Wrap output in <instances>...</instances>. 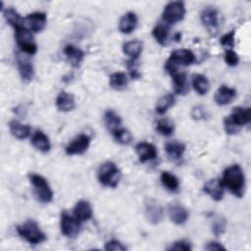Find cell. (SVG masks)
Segmentation results:
<instances>
[{
  "label": "cell",
  "mask_w": 251,
  "mask_h": 251,
  "mask_svg": "<svg viewBox=\"0 0 251 251\" xmlns=\"http://www.w3.org/2000/svg\"><path fill=\"white\" fill-rule=\"evenodd\" d=\"M224 186H226L228 190L236 197H242L245 190V176L241 167L237 164L227 167L223 174Z\"/></svg>",
  "instance_id": "obj_1"
},
{
  "label": "cell",
  "mask_w": 251,
  "mask_h": 251,
  "mask_svg": "<svg viewBox=\"0 0 251 251\" xmlns=\"http://www.w3.org/2000/svg\"><path fill=\"white\" fill-rule=\"evenodd\" d=\"M18 234L30 244L36 245L46 240V235L33 220H27L17 226Z\"/></svg>",
  "instance_id": "obj_2"
},
{
  "label": "cell",
  "mask_w": 251,
  "mask_h": 251,
  "mask_svg": "<svg viewBox=\"0 0 251 251\" xmlns=\"http://www.w3.org/2000/svg\"><path fill=\"white\" fill-rule=\"evenodd\" d=\"M195 62V55L189 49H177L172 52L170 58L167 60L165 69L173 75L178 71L179 66H189Z\"/></svg>",
  "instance_id": "obj_3"
},
{
  "label": "cell",
  "mask_w": 251,
  "mask_h": 251,
  "mask_svg": "<svg viewBox=\"0 0 251 251\" xmlns=\"http://www.w3.org/2000/svg\"><path fill=\"white\" fill-rule=\"evenodd\" d=\"M98 180L101 184L108 187H116L121 178L119 168L113 162H106L102 164L98 170Z\"/></svg>",
  "instance_id": "obj_4"
},
{
  "label": "cell",
  "mask_w": 251,
  "mask_h": 251,
  "mask_svg": "<svg viewBox=\"0 0 251 251\" xmlns=\"http://www.w3.org/2000/svg\"><path fill=\"white\" fill-rule=\"evenodd\" d=\"M28 176L37 199L42 203L51 202L53 199V191L46 178L37 174H30Z\"/></svg>",
  "instance_id": "obj_5"
},
{
  "label": "cell",
  "mask_w": 251,
  "mask_h": 251,
  "mask_svg": "<svg viewBox=\"0 0 251 251\" xmlns=\"http://www.w3.org/2000/svg\"><path fill=\"white\" fill-rule=\"evenodd\" d=\"M15 38L23 52L28 55H33L36 53L37 46L33 40L31 31L25 25H21L15 28Z\"/></svg>",
  "instance_id": "obj_6"
},
{
  "label": "cell",
  "mask_w": 251,
  "mask_h": 251,
  "mask_svg": "<svg viewBox=\"0 0 251 251\" xmlns=\"http://www.w3.org/2000/svg\"><path fill=\"white\" fill-rule=\"evenodd\" d=\"M184 3L181 1H173L165 6L162 17L167 24H176L180 22L184 18Z\"/></svg>",
  "instance_id": "obj_7"
},
{
  "label": "cell",
  "mask_w": 251,
  "mask_h": 251,
  "mask_svg": "<svg viewBox=\"0 0 251 251\" xmlns=\"http://www.w3.org/2000/svg\"><path fill=\"white\" fill-rule=\"evenodd\" d=\"M200 19L208 32L212 35H216L220 26L218 10L213 6H207L201 11Z\"/></svg>",
  "instance_id": "obj_8"
},
{
  "label": "cell",
  "mask_w": 251,
  "mask_h": 251,
  "mask_svg": "<svg viewBox=\"0 0 251 251\" xmlns=\"http://www.w3.org/2000/svg\"><path fill=\"white\" fill-rule=\"evenodd\" d=\"M80 222L67 212H62L60 226L62 233L67 237H75L80 230Z\"/></svg>",
  "instance_id": "obj_9"
},
{
  "label": "cell",
  "mask_w": 251,
  "mask_h": 251,
  "mask_svg": "<svg viewBox=\"0 0 251 251\" xmlns=\"http://www.w3.org/2000/svg\"><path fill=\"white\" fill-rule=\"evenodd\" d=\"M90 144V137L87 134L80 133L75 136L66 147L68 155H80L84 153Z\"/></svg>",
  "instance_id": "obj_10"
},
{
  "label": "cell",
  "mask_w": 251,
  "mask_h": 251,
  "mask_svg": "<svg viewBox=\"0 0 251 251\" xmlns=\"http://www.w3.org/2000/svg\"><path fill=\"white\" fill-rule=\"evenodd\" d=\"M46 14L42 12H35L27 15L24 19L25 26L32 32H39L44 29L46 25Z\"/></svg>",
  "instance_id": "obj_11"
},
{
  "label": "cell",
  "mask_w": 251,
  "mask_h": 251,
  "mask_svg": "<svg viewBox=\"0 0 251 251\" xmlns=\"http://www.w3.org/2000/svg\"><path fill=\"white\" fill-rule=\"evenodd\" d=\"M145 215L148 222L152 225H158L162 222L164 218V210L161 205H159L154 200H150L145 205Z\"/></svg>",
  "instance_id": "obj_12"
},
{
  "label": "cell",
  "mask_w": 251,
  "mask_h": 251,
  "mask_svg": "<svg viewBox=\"0 0 251 251\" xmlns=\"http://www.w3.org/2000/svg\"><path fill=\"white\" fill-rule=\"evenodd\" d=\"M135 151L141 163L155 160L158 156L157 148L155 147V145L149 142H139L135 146Z\"/></svg>",
  "instance_id": "obj_13"
},
{
  "label": "cell",
  "mask_w": 251,
  "mask_h": 251,
  "mask_svg": "<svg viewBox=\"0 0 251 251\" xmlns=\"http://www.w3.org/2000/svg\"><path fill=\"white\" fill-rule=\"evenodd\" d=\"M203 190L215 201H221L224 197V184L218 178L208 180L203 186Z\"/></svg>",
  "instance_id": "obj_14"
},
{
  "label": "cell",
  "mask_w": 251,
  "mask_h": 251,
  "mask_svg": "<svg viewBox=\"0 0 251 251\" xmlns=\"http://www.w3.org/2000/svg\"><path fill=\"white\" fill-rule=\"evenodd\" d=\"M228 117L232 123L242 127L251 121V109L249 107H235Z\"/></svg>",
  "instance_id": "obj_15"
},
{
  "label": "cell",
  "mask_w": 251,
  "mask_h": 251,
  "mask_svg": "<svg viewBox=\"0 0 251 251\" xmlns=\"http://www.w3.org/2000/svg\"><path fill=\"white\" fill-rule=\"evenodd\" d=\"M64 54L74 68H78L84 59V52L73 44L64 47Z\"/></svg>",
  "instance_id": "obj_16"
},
{
  "label": "cell",
  "mask_w": 251,
  "mask_h": 251,
  "mask_svg": "<svg viewBox=\"0 0 251 251\" xmlns=\"http://www.w3.org/2000/svg\"><path fill=\"white\" fill-rule=\"evenodd\" d=\"M236 96V91L226 85L219 87L215 93V102L220 106H225L233 101Z\"/></svg>",
  "instance_id": "obj_17"
},
{
  "label": "cell",
  "mask_w": 251,
  "mask_h": 251,
  "mask_svg": "<svg viewBox=\"0 0 251 251\" xmlns=\"http://www.w3.org/2000/svg\"><path fill=\"white\" fill-rule=\"evenodd\" d=\"M137 16L133 12H127L125 14L119 22V30L122 33L128 34L132 32L137 26Z\"/></svg>",
  "instance_id": "obj_18"
},
{
  "label": "cell",
  "mask_w": 251,
  "mask_h": 251,
  "mask_svg": "<svg viewBox=\"0 0 251 251\" xmlns=\"http://www.w3.org/2000/svg\"><path fill=\"white\" fill-rule=\"evenodd\" d=\"M169 215L171 221L176 225L184 224L189 217L188 211L179 204H172L169 207Z\"/></svg>",
  "instance_id": "obj_19"
},
{
  "label": "cell",
  "mask_w": 251,
  "mask_h": 251,
  "mask_svg": "<svg viewBox=\"0 0 251 251\" xmlns=\"http://www.w3.org/2000/svg\"><path fill=\"white\" fill-rule=\"evenodd\" d=\"M56 106L62 112H70L75 107V100L73 94L62 91L56 98Z\"/></svg>",
  "instance_id": "obj_20"
},
{
  "label": "cell",
  "mask_w": 251,
  "mask_h": 251,
  "mask_svg": "<svg viewBox=\"0 0 251 251\" xmlns=\"http://www.w3.org/2000/svg\"><path fill=\"white\" fill-rule=\"evenodd\" d=\"M18 69L22 79L25 82L30 81L34 75L33 66L27 58L18 56Z\"/></svg>",
  "instance_id": "obj_21"
},
{
  "label": "cell",
  "mask_w": 251,
  "mask_h": 251,
  "mask_svg": "<svg viewBox=\"0 0 251 251\" xmlns=\"http://www.w3.org/2000/svg\"><path fill=\"white\" fill-rule=\"evenodd\" d=\"M173 78L174 83V90L176 94L179 95H185L188 91V82H187V76L184 72H176L173 75H171Z\"/></svg>",
  "instance_id": "obj_22"
},
{
  "label": "cell",
  "mask_w": 251,
  "mask_h": 251,
  "mask_svg": "<svg viewBox=\"0 0 251 251\" xmlns=\"http://www.w3.org/2000/svg\"><path fill=\"white\" fill-rule=\"evenodd\" d=\"M74 215L79 222H85L92 217V208L85 200L78 201L74 208Z\"/></svg>",
  "instance_id": "obj_23"
},
{
  "label": "cell",
  "mask_w": 251,
  "mask_h": 251,
  "mask_svg": "<svg viewBox=\"0 0 251 251\" xmlns=\"http://www.w3.org/2000/svg\"><path fill=\"white\" fill-rule=\"evenodd\" d=\"M31 144L39 151L46 153L50 150L51 144L48 136L42 130H35L31 136Z\"/></svg>",
  "instance_id": "obj_24"
},
{
  "label": "cell",
  "mask_w": 251,
  "mask_h": 251,
  "mask_svg": "<svg viewBox=\"0 0 251 251\" xmlns=\"http://www.w3.org/2000/svg\"><path fill=\"white\" fill-rule=\"evenodd\" d=\"M9 128L12 135L18 139H25L27 136H29L31 131V127L28 125L22 124L16 120L9 123Z\"/></svg>",
  "instance_id": "obj_25"
},
{
  "label": "cell",
  "mask_w": 251,
  "mask_h": 251,
  "mask_svg": "<svg viewBox=\"0 0 251 251\" xmlns=\"http://www.w3.org/2000/svg\"><path fill=\"white\" fill-rule=\"evenodd\" d=\"M143 49V43L140 40L127 41L123 45L124 53L128 56L132 61H136L140 56Z\"/></svg>",
  "instance_id": "obj_26"
},
{
  "label": "cell",
  "mask_w": 251,
  "mask_h": 251,
  "mask_svg": "<svg viewBox=\"0 0 251 251\" xmlns=\"http://www.w3.org/2000/svg\"><path fill=\"white\" fill-rule=\"evenodd\" d=\"M165 150L167 155L172 159V160H178L182 157L184 151H185V145L182 142L174 140V141H169L165 145Z\"/></svg>",
  "instance_id": "obj_27"
},
{
  "label": "cell",
  "mask_w": 251,
  "mask_h": 251,
  "mask_svg": "<svg viewBox=\"0 0 251 251\" xmlns=\"http://www.w3.org/2000/svg\"><path fill=\"white\" fill-rule=\"evenodd\" d=\"M192 86L199 95H205L210 89L208 78L201 74H194L192 75Z\"/></svg>",
  "instance_id": "obj_28"
},
{
  "label": "cell",
  "mask_w": 251,
  "mask_h": 251,
  "mask_svg": "<svg viewBox=\"0 0 251 251\" xmlns=\"http://www.w3.org/2000/svg\"><path fill=\"white\" fill-rule=\"evenodd\" d=\"M110 86L115 90H124L128 83L127 75L123 72H117L110 75Z\"/></svg>",
  "instance_id": "obj_29"
},
{
  "label": "cell",
  "mask_w": 251,
  "mask_h": 251,
  "mask_svg": "<svg viewBox=\"0 0 251 251\" xmlns=\"http://www.w3.org/2000/svg\"><path fill=\"white\" fill-rule=\"evenodd\" d=\"M104 122L109 130L114 132L119 129L122 125L121 117L113 110H107L104 114Z\"/></svg>",
  "instance_id": "obj_30"
},
{
  "label": "cell",
  "mask_w": 251,
  "mask_h": 251,
  "mask_svg": "<svg viewBox=\"0 0 251 251\" xmlns=\"http://www.w3.org/2000/svg\"><path fill=\"white\" fill-rule=\"evenodd\" d=\"M153 37L160 45H166L169 38V26L166 24H158L152 30Z\"/></svg>",
  "instance_id": "obj_31"
},
{
  "label": "cell",
  "mask_w": 251,
  "mask_h": 251,
  "mask_svg": "<svg viewBox=\"0 0 251 251\" xmlns=\"http://www.w3.org/2000/svg\"><path fill=\"white\" fill-rule=\"evenodd\" d=\"M4 18L6 19L7 23L12 25L14 28L21 26V25H24V19L21 17V15L17 12V10H15L14 8L10 7L4 10Z\"/></svg>",
  "instance_id": "obj_32"
},
{
  "label": "cell",
  "mask_w": 251,
  "mask_h": 251,
  "mask_svg": "<svg viewBox=\"0 0 251 251\" xmlns=\"http://www.w3.org/2000/svg\"><path fill=\"white\" fill-rule=\"evenodd\" d=\"M175 101H176V98L171 93H168V94L162 96L156 104V112L160 115L165 114L168 111V109H170L172 106H174Z\"/></svg>",
  "instance_id": "obj_33"
},
{
  "label": "cell",
  "mask_w": 251,
  "mask_h": 251,
  "mask_svg": "<svg viewBox=\"0 0 251 251\" xmlns=\"http://www.w3.org/2000/svg\"><path fill=\"white\" fill-rule=\"evenodd\" d=\"M161 181L169 191L175 192L178 189L179 182L177 177L169 172H163L161 174Z\"/></svg>",
  "instance_id": "obj_34"
},
{
  "label": "cell",
  "mask_w": 251,
  "mask_h": 251,
  "mask_svg": "<svg viewBox=\"0 0 251 251\" xmlns=\"http://www.w3.org/2000/svg\"><path fill=\"white\" fill-rule=\"evenodd\" d=\"M156 129L160 134L165 135V136H169L174 132L175 126H174L172 121H170L168 119H162V120H159L157 122Z\"/></svg>",
  "instance_id": "obj_35"
},
{
  "label": "cell",
  "mask_w": 251,
  "mask_h": 251,
  "mask_svg": "<svg viewBox=\"0 0 251 251\" xmlns=\"http://www.w3.org/2000/svg\"><path fill=\"white\" fill-rule=\"evenodd\" d=\"M113 135H114L116 141L123 145H128L132 141V135H131L130 131H128L127 129L123 128V127H120L119 129L115 130L113 132Z\"/></svg>",
  "instance_id": "obj_36"
},
{
  "label": "cell",
  "mask_w": 251,
  "mask_h": 251,
  "mask_svg": "<svg viewBox=\"0 0 251 251\" xmlns=\"http://www.w3.org/2000/svg\"><path fill=\"white\" fill-rule=\"evenodd\" d=\"M226 221L222 216H216L212 223V230L216 236L222 235L226 231Z\"/></svg>",
  "instance_id": "obj_37"
},
{
  "label": "cell",
  "mask_w": 251,
  "mask_h": 251,
  "mask_svg": "<svg viewBox=\"0 0 251 251\" xmlns=\"http://www.w3.org/2000/svg\"><path fill=\"white\" fill-rule=\"evenodd\" d=\"M224 128H225L226 134H229V135L237 134L241 130V127H239L234 123H232V121L229 119V117H226L224 119Z\"/></svg>",
  "instance_id": "obj_38"
},
{
  "label": "cell",
  "mask_w": 251,
  "mask_h": 251,
  "mask_svg": "<svg viewBox=\"0 0 251 251\" xmlns=\"http://www.w3.org/2000/svg\"><path fill=\"white\" fill-rule=\"evenodd\" d=\"M234 36H235V30L232 29L229 32L223 35L220 39V42L224 47L231 48L234 46Z\"/></svg>",
  "instance_id": "obj_39"
},
{
  "label": "cell",
  "mask_w": 251,
  "mask_h": 251,
  "mask_svg": "<svg viewBox=\"0 0 251 251\" xmlns=\"http://www.w3.org/2000/svg\"><path fill=\"white\" fill-rule=\"evenodd\" d=\"M168 250H176V251H190L191 250V245L188 241L186 240H177L174 242Z\"/></svg>",
  "instance_id": "obj_40"
},
{
  "label": "cell",
  "mask_w": 251,
  "mask_h": 251,
  "mask_svg": "<svg viewBox=\"0 0 251 251\" xmlns=\"http://www.w3.org/2000/svg\"><path fill=\"white\" fill-rule=\"evenodd\" d=\"M225 62H226L228 66L234 67V66H236V65L238 64L239 58H238L237 54H236L233 50L228 49V50H226V53H225Z\"/></svg>",
  "instance_id": "obj_41"
},
{
  "label": "cell",
  "mask_w": 251,
  "mask_h": 251,
  "mask_svg": "<svg viewBox=\"0 0 251 251\" xmlns=\"http://www.w3.org/2000/svg\"><path fill=\"white\" fill-rule=\"evenodd\" d=\"M126 248L120 241L112 239L105 244V250L107 251H125Z\"/></svg>",
  "instance_id": "obj_42"
},
{
  "label": "cell",
  "mask_w": 251,
  "mask_h": 251,
  "mask_svg": "<svg viewBox=\"0 0 251 251\" xmlns=\"http://www.w3.org/2000/svg\"><path fill=\"white\" fill-rule=\"evenodd\" d=\"M126 66H127V70L129 72V75L131 78L133 79H137L140 77V73L137 70V64L136 61H132V60H128L126 62Z\"/></svg>",
  "instance_id": "obj_43"
},
{
  "label": "cell",
  "mask_w": 251,
  "mask_h": 251,
  "mask_svg": "<svg viewBox=\"0 0 251 251\" xmlns=\"http://www.w3.org/2000/svg\"><path fill=\"white\" fill-rule=\"evenodd\" d=\"M191 117L193 120H196V121L204 120L206 118V111L201 106H195L191 110Z\"/></svg>",
  "instance_id": "obj_44"
},
{
  "label": "cell",
  "mask_w": 251,
  "mask_h": 251,
  "mask_svg": "<svg viewBox=\"0 0 251 251\" xmlns=\"http://www.w3.org/2000/svg\"><path fill=\"white\" fill-rule=\"evenodd\" d=\"M205 249L208 250V251H220V250L225 251V250H226V248H225L222 244H220L219 242H217V241H211V242H209V243L205 246Z\"/></svg>",
  "instance_id": "obj_45"
}]
</instances>
